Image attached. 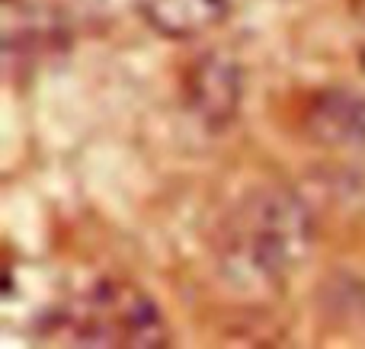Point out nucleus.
Here are the masks:
<instances>
[{
  "instance_id": "f257e3e1",
  "label": "nucleus",
  "mask_w": 365,
  "mask_h": 349,
  "mask_svg": "<svg viewBox=\"0 0 365 349\" xmlns=\"http://www.w3.org/2000/svg\"><path fill=\"white\" fill-rule=\"evenodd\" d=\"M311 244V212L289 189H257L221 224L218 263L240 292H276Z\"/></svg>"
},
{
  "instance_id": "f03ea898",
  "label": "nucleus",
  "mask_w": 365,
  "mask_h": 349,
  "mask_svg": "<svg viewBox=\"0 0 365 349\" xmlns=\"http://www.w3.org/2000/svg\"><path fill=\"white\" fill-rule=\"evenodd\" d=\"M64 330V343L81 346H167L170 327L158 301L125 279H103L87 295L58 311L51 337Z\"/></svg>"
},
{
  "instance_id": "7ed1b4c3",
  "label": "nucleus",
  "mask_w": 365,
  "mask_h": 349,
  "mask_svg": "<svg viewBox=\"0 0 365 349\" xmlns=\"http://www.w3.org/2000/svg\"><path fill=\"white\" fill-rule=\"evenodd\" d=\"M186 100L192 106V113L202 119V125L212 128V132L234 125V119L240 113V100H244L240 64L231 55H221V51L202 55L189 68Z\"/></svg>"
},
{
  "instance_id": "20e7f679",
  "label": "nucleus",
  "mask_w": 365,
  "mask_h": 349,
  "mask_svg": "<svg viewBox=\"0 0 365 349\" xmlns=\"http://www.w3.org/2000/svg\"><path fill=\"white\" fill-rule=\"evenodd\" d=\"M304 128L330 151L365 157V93L346 87L314 93L304 109Z\"/></svg>"
},
{
  "instance_id": "39448f33",
  "label": "nucleus",
  "mask_w": 365,
  "mask_h": 349,
  "mask_svg": "<svg viewBox=\"0 0 365 349\" xmlns=\"http://www.w3.org/2000/svg\"><path fill=\"white\" fill-rule=\"evenodd\" d=\"M148 26L167 38H195L225 23L231 13L227 0H138Z\"/></svg>"
},
{
  "instance_id": "423d86ee",
  "label": "nucleus",
  "mask_w": 365,
  "mask_h": 349,
  "mask_svg": "<svg viewBox=\"0 0 365 349\" xmlns=\"http://www.w3.org/2000/svg\"><path fill=\"white\" fill-rule=\"evenodd\" d=\"M359 61H362V71H365V42H362V48H359Z\"/></svg>"
}]
</instances>
